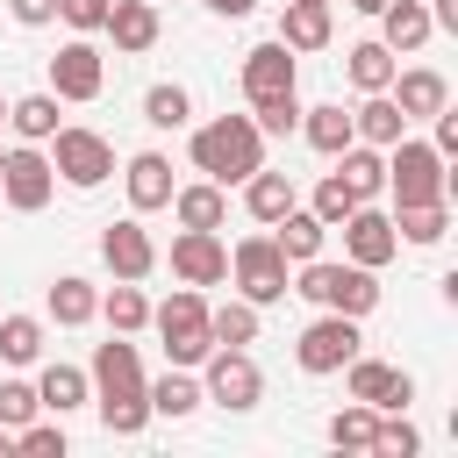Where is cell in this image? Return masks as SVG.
I'll list each match as a JSON object with an SVG mask.
<instances>
[{
    "mask_svg": "<svg viewBox=\"0 0 458 458\" xmlns=\"http://www.w3.org/2000/svg\"><path fill=\"white\" fill-rule=\"evenodd\" d=\"M86 379H93V408H100V429L107 437H136L150 422V379H143L129 336H107L93 351V372Z\"/></svg>",
    "mask_w": 458,
    "mask_h": 458,
    "instance_id": "cell-1",
    "label": "cell"
},
{
    "mask_svg": "<svg viewBox=\"0 0 458 458\" xmlns=\"http://www.w3.org/2000/svg\"><path fill=\"white\" fill-rule=\"evenodd\" d=\"M258 165H265V136H258V122H250V114H215V122H200V129H193V172H200V179H215L222 193H229V186H243Z\"/></svg>",
    "mask_w": 458,
    "mask_h": 458,
    "instance_id": "cell-2",
    "label": "cell"
},
{
    "mask_svg": "<svg viewBox=\"0 0 458 458\" xmlns=\"http://www.w3.org/2000/svg\"><path fill=\"white\" fill-rule=\"evenodd\" d=\"M293 293L301 301H315V308H336V315H372L379 308V272L372 265H336V258H308L301 265V279H293Z\"/></svg>",
    "mask_w": 458,
    "mask_h": 458,
    "instance_id": "cell-3",
    "label": "cell"
},
{
    "mask_svg": "<svg viewBox=\"0 0 458 458\" xmlns=\"http://www.w3.org/2000/svg\"><path fill=\"white\" fill-rule=\"evenodd\" d=\"M386 193L394 208H422V200H451V157H437V143H386Z\"/></svg>",
    "mask_w": 458,
    "mask_h": 458,
    "instance_id": "cell-4",
    "label": "cell"
},
{
    "mask_svg": "<svg viewBox=\"0 0 458 458\" xmlns=\"http://www.w3.org/2000/svg\"><path fill=\"white\" fill-rule=\"evenodd\" d=\"M229 279H236V293H243L250 308H272V301L293 293V265H286V250L272 243V229H265V236H243V243L229 250Z\"/></svg>",
    "mask_w": 458,
    "mask_h": 458,
    "instance_id": "cell-5",
    "label": "cell"
},
{
    "mask_svg": "<svg viewBox=\"0 0 458 458\" xmlns=\"http://www.w3.org/2000/svg\"><path fill=\"white\" fill-rule=\"evenodd\" d=\"M150 329L165 336V358H172V365H200V358L215 351V329H208V301H200V286H179L172 301H157V308H150Z\"/></svg>",
    "mask_w": 458,
    "mask_h": 458,
    "instance_id": "cell-6",
    "label": "cell"
},
{
    "mask_svg": "<svg viewBox=\"0 0 458 458\" xmlns=\"http://www.w3.org/2000/svg\"><path fill=\"white\" fill-rule=\"evenodd\" d=\"M50 172H57L64 186H79V193H93V186H107V172H114V143H107L100 129H79V122H57V136H50Z\"/></svg>",
    "mask_w": 458,
    "mask_h": 458,
    "instance_id": "cell-7",
    "label": "cell"
},
{
    "mask_svg": "<svg viewBox=\"0 0 458 458\" xmlns=\"http://www.w3.org/2000/svg\"><path fill=\"white\" fill-rule=\"evenodd\" d=\"M200 365H208V372H200V394H208L215 408H229V415H250V408L265 401V372H258V358H250V351H236V344H215Z\"/></svg>",
    "mask_w": 458,
    "mask_h": 458,
    "instance_id": "cell-8",
    "label": "cell"
},
{
    "mask_svg": "<svg viewBox=\"0 0 458 458\" xmlns=\"http://www.w3.org/2000/svg\"><path fill=\"white\" fill-rule=\"evenodd\" d=\"M365 351V336H358V315H336V308H322L308 329H301V344H293V358H301V372H315V379H329V372H344L351 358Z\"/></svg>",
    "mask_w": 458,
    "mask_h": 458,
    "instance_id": "cell-9",
    "label": "cell"
},
{
    "mask_svg": "<svg viewBox=\"0 0 458 458\" xmlns=\"http://www.w3.org/2000/svg\"><path fill=\"white\" fill-rule=\"evenodd\" d=\"M50 193H57L50 150H36V143L0 150V200H7L14 215H43V208H50Z\"/></svg>",
    "mask_w": 458,
    "mask_h": 458,
    "instance_id": "cell-10",
    "label": "cell"
},
{
    "mask_svg": "<svg viewBox=\"0 0 458 458\" xmlns=\"http://www.w3.org/2000/svg\"><path fill=\"white\" fill-rule=\"evenodd\" d=\"M344 394H351V401H365V408H379V415H401V408L415 401V379H408L401 365H379V358H365V351H358V358L344 365Z\"/></svg>",
    "mask_w": 458,
    "mask_h": 458,
    "instance_id": "cell-11",
    "label": "cell"
},
{
    "mask_svg": "<svg viewBox=\"0 0 458 458\" xmlns=\"http://www.w3.org/2000/svg\"><path fill=\"white\" fill-rule=\"evenodd\" d=\"M336 229H344V258H351V265H372V272H379L386 258H401L394 215H386V208H372V200H358V208H351Z\"/></svg>",
    "mask_w": 458,
    "mask_h": 458,
    "instance_id": "cell-12",
    "label": "cell"
},
{
    "mask_svg": "<svg viewBox=\"0 0 458 458\" xmlns=\"http://www.w3.org/2000/svg\"><path fill=\"white\" fill-rule=\"evenodd\" d=\"M100 86H107V57H100L86 36L57 43V57H50V93H57V100H100Z\"/></svg>",
    "mask_w": 458,
    "mask_h": 458,
    "instance_id": "cell-13",
    "label": "cell"
},
{
    "mask_svg": "<svg viewBox=\"0 0 458 458\" xmlns=\"http://www.w3.org/2000/svg\"><path fill=\"white\" fill-rule=\"evenodd\" d=\"M100 258H107L114 279H150V272H157V243H150V229H143L136 215H122V222L100 229Z\"/></svg>",
    "mask_w": 458,
    "mask_h": 458,
    "instance_id": "cell-14",
    "label": "cell"
},
{
    "mask_svg": "<svg viewBox=\"0 0 458 458\" xmlns=\"http://www.w3.org/2000/svg\"><path fill=\"white\" fill-rule=\"evenodd\" d=\"M172 272H179L186 286H222V279H229V243H222L215 229H179V236H172Z\"/></svg>",
    "mask_w": 458,
    "mask_h": 458,
    "instance_id": "cell-15",
    "label": "cell"
},
{
    "mask_svg": "<svg viewBox=\"0 0 458 458\" xmlns=\"http://www.w3.org/2000/svg\"><path fill=\"white\" fill-rule=\"evenodd\" d=\"M272 93H293V50L272 36V43H258V50H243V100L258 107V100H272Z\"/></svg>",
    "mask_w": 458,
    "mask_h": 458,
    "instance_id": "cell-16",
    "label": "cell"
},
{
    "mask_svg": "<svg viewBox=\"0 0 458 458\" xmlns=\"http://www.w3.org/2000/svg\"><path fill=\"white\" fill-rule=\"evenodd\" d=\"M122 186H129V208H136V215H157V208L172 200V157H165V150H136V157L122 165Z\"/></svg>",
    "mask_w": 458,
    "mask_h": 458,
    "instance_id": "cell-17",
    "label": "cell"
},
{
    "mask_svg": "<svg viewBox=\"0 0 458 458\" xmlns=\"http://www.w3.org/2000/svg\"><path fill=\"white\" fill-rule=\"evenodd\" d=\"M394 107L408 114V122H429L437 107H451V86H444V72H429V64H415V72H394Z\"/></svg>",
    "mask_w": 458,
    "mask_h": 458,
    "instance_id": "cell-18",
    "label": "cell"
},
{
    "mask_svg": "<svg viewBox=\"0 0 458 458\" xmlns=\"http://www.w3.org/2000/svg\"><path fill=\"white\" fill-rule=\"evenodd\" d=\"M429 36H437V21H429V7H422V0H386V7H379V43H386L394 57L422 50Z\"/></svg>",
    "mask_w": 458,
    "mask_h": 458,
    "instance_id": "cell-19",
    "label": "cell"
},
{
    "mask_svg": "<svg viewBox=\"0 0 458 458\" xmlns=\"http://www.w3.org/2000/svg\"><path fill=\"white\" fill-rule=\"evenodd\" d=\"M107 36H114L122 57H143V50L165 36V21H157L150 0H114V7H107Z\"/></svg>",
    "mask_w": 458,
    "mask_h": 458,
    "instance_id": "cell-20",
    "label": "cell"
},
{
    "mask_svg": "<svg viewBox=\"0 0 458 458\" xmlns=\"http://www.w3.org/2000/svg\"><path fill=\"white\" fill-rule=\"evenodd\" d=\"M329 36H336L329 0H286V14H279V43L286 50H322Z\"/></svg>",
    "mask_w": 458,
    "mask_h": 458,
    "instance_id": "cell-21",
    "label": "cell"
},
{
    "mask_svg": "<svg viewBox=\"0 0 458 458\" xmlns=\"http://www.w3.org/2000/svg\"><path fill=\"white\" fill-rule=\"evenodd\" d=\"M351 129H358V143L386 150V143L408 136V114L394 107V93H365V107H351Z\"/></svg>",
    "mask_w": 458,
    "mask_h": 458,
    "instance_id": "cell-22",
    "label": "cell"
},
{
    "mask_svg": "<svg viewBox=\"0 0 458 458\" xmlns=\"http://www.w3.org/2000/svg\"><path fill=\"white\" fill-rule=\"evenodd\" d=\"M301 136H308V150H322V157H336L344 143H358V129H351V107H344V100L301 107Z\"/></svg>",
    "mask_w": 458,
    "mask_h": 458,
    "instance_id": "cell-23",
    "label": "cell"
},
{
    "mask_svg": "<svg viewBox=\"0 0 458 458\" xmlns=\"http://www.w3.org/2000/svg\"><path fill=\"white\" fill-rule=\"evenodd\" d=\"M165 208L179 215V229H222V222H229V200H222L215 179H200V186H172Z\"/></svg>",
    "mask_w": 458,
    "mask_h": 458,
    "instance_id": "cell-24",
    "label": "cell"
},
{
    "mask_svg": "<svg viewBox=\"0 0 458 458\" xmlns=\"http://www.w3.org/2000/svg\"><path fill=\"white\" fill-rule=\"evenodd\" d=\"M93 315H100V286H93V279H79V272H57V279H50V322L86 329Z\"/></svg>",
    "mask_w": 458,
    "mask_h": 458,
    "instance_id": "cell-25",
    "label": "cell"
},
{
    "mask_svg": "<svg viewBox=\"0 0 458 458\" xmlns=\"http://www.w3.org/2000/svg\"><path fill=\"white\" fill-rule=\"evenodd\" d=\"M243 208H250V222H265V229H272V222L293 208V179H286V172H272V165H258V172L243 179Z\"/></svg>",
    "mask_w": 458,
    "mask_h": 458,
    "instance_id": "cell-26",
    "label": "cell"
},
{
    "mask_svg": "<svg viewBox=\"0 0 458 458\" xmlns=\"http://www.w3.org/2000/svg\"><path fill=\"white\" fill-rule=\"evenodd\" d=\"M322 236H329V229H322V222H315L301 200H293V208L272 222V243L286 250V265H308V258H322Z\"/></svg>",
    "mask_w": 458,
    "mask_h": 458,
    "instance_id": "cell-27",
    "label": "cell"
},
{
    "mask_svg": "<svg viewBox=\"0 0 458 458\" xmlns=\"http://www.w3.org/2000/svg\"><path fill=\"white\" fill-rule=\"evenodd\" d=\"M36 401H43L50 415H72V408L93 401V379H86L79 365H43V372H36Z\"/></svg>",
    "mask_w": 458,
    "mask_h": 458,
    "instance_id": "cell-28",
    "label": "cell"
},
{
    "mask_svg": "<svg viewBox=\"0 0 458 458\" xmlns=\"http://www.w3.org/2000/svg\"><path fill=\"white\" fill-rule=\"evenodd\" d=\"M200 401H208V394H200L193 365H172L165 379H150V415H165V422H186V415H193Z\"/></svg>",
    "mask_w": 458,
    "mask_h": 458,
    "instance_id": "cell-29",
    "label": "cell"
},
{
    "mask_svg": "<svg viewBox=\"0 0 458 458\" xmlns=\"http://www.w3.org/2000/svg\"><path fill=\"white\" fill-rule=\"evenodd\" d=\"M336 172H344V186H351L358 200L386 193V150H372V143H344V150H336Z\"/></svg>",
    "mask_w": 458,
    "mask_h": 458,
    "instance_id": "cell-30",
    "label": "cell"
},
{
    "mask_svg": "<svg viewBox=\"0 0 458 458\" xmlns=\"http://www.w3.org/2000/svg\"><path fill=\"white\" fill-rule=\"evenodd\" d=\"M344 57H351L344 72H351V86H358V93H386V86H394V72H401V57H394L386 43H351Z\"/></svg>",
    "mask_w": 458,
    "mask_h": 458,
    "instance_id": "cell-31",
    "label": "cell"
},
{
    "mask_svg": "<svg viewBox=\"0 0 458 458\" xmlns=\"http://www.w3.org/2000/svg\"><path fill=\"white\" fill-rule=\"evenodd\" d=\"M7 129H14L21 143H50V136H57V93H21V100H7Z\"/></svg>",
    "mask_w": 458,
    "mask_h": 458,
    "instance_id": "cell-32",
    "label": "cell"
},
{
    "mask_svg": "<svg viewBox=\"0 0 458 458\" xmlns=\"http://www.w3.org/2000/svg\"><path fill=\"white\" fill-rule=\"evenodd\" d=\"M394 236L401 243H444L451 236V200H422V208H394Z\"/></svg>",
    "mask_w": 458,
    "mask_h": 458,
    "instance_id": "cell-33",
    "label": "cell"
},
{
    "mask_svg": "<svg viewBox=\"0 0 458 458\" xmlns=\"http://www.w3.org/2000/svg\"><path fill=\"white\" fill-rule=\"evenodd\" d=\"M100 315H107V329H114V336L150 329V301H143V286H136V279H114V286L100 293Z\"/></svg>",
    "mask_w": 458,
    "mask_h": 458,
    "instance_id": "cell-34",
    "label": "cell"
},
{
    "mask_svg": "<svg viewBox=\"0 0 458 458\" xmlns=\"http://www.w3.org/2000/svg\"><path fill=\"white\" fill-rule=\"evenodd\" d=\"M208 329H215V344H236V351H250V344H258V308L236 293V301L208 308Z\"/></svg>",
    "mask_w": 458,
    "mask_h": 458,
    "instance_id": "cell-35",
    "label": "cell"
},
{
    "mask_svg": "<svg viewBox=\"0 0 458 458\" xmlns=\"http://www.w3.org/2000/svg\"><path fill=\"white\" fill-rule=\"evenodd\" d=\"M372 429H379V408H365V401H344L329 415V444L336 451H372Z\"/></svg>",
    "mask_w": 458,
    "mask_h": 458,
    "instance_id": "cell-36",
    "label": "cell"
},
{
    "mask_svg": "<svg viewBox=\"0 0 458 458\" xmlns=\"http://www.w3.org/2000/svg\"><path fill=\"white\" fill-rule=\"evenodd\" d=\"M143 122H150V129H186V122H193V93L172 86V79L150 86V93H143Z\"/></svg>",
    "mask_w": 458,
    "mask_h": 458,
    "instance_id": "cell-37",
    "label": "cell"
},
{
    "mask_svg": "<svg viewBox=\"0 0 458 458\" xmlns=\"http://www.w3.org/2000/svg\"><path fill=\"white\" fill-rule=\"evenodd\" d=\"M0 358L7 365H36L43 358V322L36 315H0Z\"/></svg>",
    "mask_w": 458,
    "mask_h": 458,
    "instance_id": "cell-38",
    "label": "cell"
},
{
    "mask_svg": "<svg viewBox=\"0 0 458 458\" xmlns=\"http://www.w3.org/2000/svg\"><path fill=\"white\" fill-rule=\"evenodd\" d=\"M351 208H358V193L344 186V172H322V179H315V200H308V215H315L322 229H336Z\"/></svg>",
    "mask_w": 458,
    "mask_h": 458,
    "instance_id": "cell-39",
    "label": "cell"
},
{
    "mask_svg": "<svg viewBox=\"0 0 458 458\" xmlns=\"http://www.w3.org/2000/svg\"><path fill=\"white\" fill-rule=\"evenodd\" d=\"M250 122H258V136H293V129H301V93H272V100H258Z\"/></svg>",
    "mask_w": 458,
    "mask_h": 458,
    "instance_id": "cell-40",
    "label": "cell"
},
{
    "mask_svg": "<svg viewBox=\"0 0 458 458\" xmlns=\"http://www.w3.org/2000/svg\"><path fill=\"white\" fill-rule=\"evenodd\" d=\"M14 451H21V458H64V415H57V422H36V415H29V422L14 429Z\"/></svg>",
    "mask_w": 458,
    "mask_h": 458,
    "instance_id": "cell-41",
    "label": "cell"
},
{
    "mask_svg": "<svg viewBox=\"0 0 458 458\" xmlns=\"http://www.w3.org/2000/svg\"><path fill=\"white\" fill-rule=\"evenodd\" d=\"M415 451H422L415 422H408V415H379V429H372V458H415Z\"/></svg>",
    "mask_w": 458,
    "mask_h": 458,
    "instance_id": "cell-42",
    "label": "cell"
},
{
    "mask_svg": "<svg viewBox=\"0 0 458 458\" xmlns=\"http://www.w3.org/2000/svg\"><path fill=\"white\" fill-rule=\"evenodd\" d=\"M29 415H43L36 386H29V379H0V422H7V429H21Z\"/></svg>",
    "mask_w": 458,
    "mask_h": 458,
    "instance_id": "cell-43",
    "label": "cell"
},
{
    "mask_svg": "<svg viewBox=\"0 0 458 458\" xmlns=\"http://www.w3.org/2000/svg\"><path fill=\"white\" fill-rule=\"evenodd\" d=\"M107 7H114V0H57V21H64L72 36H93V29H107Z\"/></svg>",
    "mask_w": 458,
    "mask_h": 458,
    "instance_id": "cell-44",
    "label": "cell"
},
{
    "mask_svg": "<svg viewBox=\"0 0 458 458\" xmlns=\"http://www.w3.org/2000/svg\"><path fill=\"white\" fill-rule=\"evenodd\" d=\"M7 7H14L21 29H50V21H57V0H7Z\"/></svg>",
    "mask_w": 458,
    "mask_h": 458,
    "instance_id": "cell-45",
    "label": "cell"
},
{
    "mask_svg": "<svg viewBox=\"0 0 458 458\" xmlns=\"http://www.w3.org/2000/svg\"><path fill=\"white\" fill-rule=\"evenodd\" d=\"M429 122H437V136H429V143H437V157H458V114H451V107H437Z\"/></svg>",
    "mask_w": 458,
    "mask_h": 458,
    "instance_id": "cell-46",
    "label": "cell"
},
{
    "mask_svg": "<svg viewBox=\"0 0 458 458\" xmlns=\"http://www.w3.org/2000/svg\"><path fill=\"white\" fill-rule=\"evenodd\" d=\"M200 7H208V14H222V21H243L258 0H200Z\"/></svg>",
    "mask_w": 458,
    "mask_h": 458,
    "instance_id": "cell-47",
    "label": "cell"
},
{
    "mask_svg": "<svg viewBox=\"0 0 458 458\" xmlns=\"http://www.w3.org/2000/svg\"><path fill=\"white\" fill-rule=\"evenodd\" d=\"M344 7H351V14H379L386 0H344Z\"/></svg>",
    "mask_w": 458,
    "mask_h": 458,
    "instance_id": "cell-48",
    "label": "cell"
},
{
    "mask_svg": "<svg viewBox=\"0 0 458 458\" xmlns=\"http://www.w3.org/2000/svg\"><path fill=\"white\" fill-rule=\"evenodd\" d=\"M7 451H14V429H7V422H0V458H7Z\"/></svg>",
    "mask_w": 458,
    "mask_h": 458,
    "instance_id": "cell-49",
    "label": "cell"
},
{
    "mask_svg": "<svg viewBox=\"0 0 458 458\" xmlns=\"http://www.w3.org/2000/svg\"><path fill=\"white\" fill-rule=\"evenodd\" d=\"M0 122H7V93H0Z\"/></svg>",
    "mask_w": 458,
    "mask_h": 458,
    "instance_id": "cell-50",
    "label": "cell"
}]
</instances>
